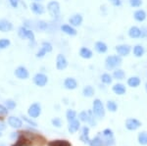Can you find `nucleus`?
Here are the masks:
<instances>
[{"label": "nucleus", "mask_w": 147, "mask_h": 146, "mask_svg": "<svg viewBox=\"0 0 147 146\" xmlns=\"http://www.w3.org/2000/svg\"><path fill=\"white\" fill-rule=\"evenodd\" d=\"M94 115H96L99 119H102L105 116V110H104V106L102 102L99 99H95L93 101V110H92Z\"/></svg>", "instance_id": "nucleus-3"}, {"label": "nucleus", "mask_w": 147, "mask_h": 146, "mask_svg": "<svg viewBox=\"0 0 147 146\" xmlns=\"http://www.w3.org/2000/svg\"><path fill=\"white\" fill-rule=\"evenodd\" d=\"M35 1H40V0H35Z\"/></svg>", "instance_id": "nucleus-51"}, {"label": "nucleus", "mask_w": 147, "mask_h": 146, "mask_svg": "<svg viewBox=\"0 0 147 146\" xmlns=\"http://www.w3.org/2000/svg\"><path fill=\"white\" fill-rule=\"evenodd\" d=\"M113 91L118 95H124V94L127 92V89H125V86L122 83H117L113 86Z\"/></svg>", "instance_id": "nucleus-21"}, {"label": "nucleus", "mask_w": 147, "mask_h": 146, "mask_svg": "<svg viewBox=\"0 0 147 146\" xmlns=\"http://www.w3.org/2000/svg\"><path fill=\"white\" fill-rule=\"evenodd\" d=\"M88 131H89L88 128L84 126V129H82V137H80V138H82V140H84V143H88V144H89L90 139H89V137H88Z\"/></svg>", "instance_id": "nucleus-28"}, {"label": "nucleus", "mask_w": 147, "mask_h": 146, "mask_svg": "<svg viewBox=\"0 0 147 146\" xmlns=\"http://www.w3.org/2000/svg\"><path fill=\"white\" fill-rule=\"evenodd\" d=\"M87 114H88V123L91 124V126H95L96 124V122L94 121V118H93V112L92 111H88L87 112Z\"/></svg>", "instance_id": "nucleus-36"}, {"label": "nucleus", "mask_w": 147, "mask_h": 146, "mask_svg": "<svg viewBox=\"0 0 147 146\" xmlns=\"http://www.w3.org/2000/svg\"><path fill=\"white\" fill-rule=\"evenodd\" d=\"M79 129H80V121L74 120V121L70 122V124H69V131L71 133H75L77 131H79Z\"/></svg>", "instance_id": "nucleus-23"}, {"label": "nucleus", "mask_w": 147, "mask_h": 146, "mask_svg": "<svg viewBox=\"0 0 147 146\" xmlns=\"http://www.w3.org/2000/svg\"><path fill=\"white\" fill-rule=\"evenodd\" d=\"M69 23L73 27H80L82 23V16L80 14H75L69 19Z\"/></svg>", "instance_id": "nucleus-10"}, {"label": "nucleus", "mask_w": 147, "mask_h": 146, "mask_svg": "<svg viewBox=\"0 0 147 146\" xmlns=\"http://www.w3.org/2000/svg\"><path fill=\"white\" fill-rule=\"evenodd\" d=\"M47 10H48L52 18H59V15H60V4L57 1L49 2L48 5H47Z\"/></svg>", "instance_id": "nucleus-2"}, {"label": "nucleus", "mask_w": 147, "mask_h": 146, "mask_svg": "<svg viewBox=\"0 0 147 146\" xmlns=\"http://www.w3.org/2000/svg\"><path fill=\"white\" fill-rule=\"evenodd\" d=\"M138 142L141 145H147V131H143V133H139Z\"/></svg>", "instance_id": "nucleus-29"}, {"label": "nucleus", "mask_w": 147, "mask_h": 146, "mask_svg": "<svg viewBox=\"0 0 147 146\" xmlns=\"http://www.w3.org/2000/svg\"><path fill=\"white\" fill-rule=\"evenodd\" d=\"M28 113L30 118H37L41 114V107H40L38 103H34V104L30 106Z\"/></svg>", "instance_id": "nucleus-4"}, {"label": "nucleus", "mask_w": 147, "mask_h": 146, "mask_svg": "<svg viewBox=\"0 0 147 146\" xmlns=\"http://www.w3.org/2000/svg\"><path fill=\"white\" fill-rule=\"evenodd\" d=\"M9 2L13 8H17L19 5V0H9Z\"/></svg>", "instance_id": "nucleus-46"}, {"label": "nucleus", "mask_w": 147, "mask_h": 146, "mask_svg": "<svg viewBox=\"0 0 147 146\" xmlns=\"http://www.w3.org/2000/svg\"><path fill=\"white\" fill-rule=\"evenodd\" d=\"M127 84L130 87H137L140 84V79L138 77H131L127 79Z\"/></svg>", "instance_id": "nucleus-24"}, {"label": "nucleus", "mask_w": 147, "mask_h": 146, "mask_svg": "<svg viewBox=\"0 0 147 146\" xmlns=\"http://www.w3.org/2000/svg\"><path fill=\"white\" fill-rule=\"evenodd\" d=\"M129 5L134 8H138L142 5V0H129Z\"/></svg>", "instance_id": "nucleus-35"}, {"label": "nucleus", "mask_w": 147, "mask_h": 146, "mask_svg": "<svg viewBox=\"0 0 147 146\" xmlns=\"http://www.w3.org/2000/svg\"><path fill=\"white\" fill-rule=\"evenodd\" d=\"M34 81L37 86H45L46 83L48 82V79L44 74H37L35 75V77H34Z\"/></svg>", "instance_id": "nucleus-9"}, {"label": "nucleus", "mask_w": 147, "mask_h": 146, "mask_svg": "<svg viewBox=\"0 0 147 146\" xmlns=\"http://www.w3.org/2000/svg\"><path fill=\"white\" fill-rule=\"evenodd\" d=\"M122 64V58L119 55H111L108 56L105 60V66L108 70H113L118 68Z\"/></svg>", "instance_id": "nucleus-1"}, {"label": "nucleus", "mask_w": 147, "mask_h": 146, "mask_svg": "<svg viewBox=\"0 0 147 146\" xmlns=\"http://www.w3.org/2000/svg\"><path fill=\"white\" fill-rule=\"evenodd\" d=\"M30 9L34 14H37V15L44 13V7L41 4H39L38 2H34V3L30 4Z\"/></svg>", "instance_id": "nucleus-17"}, {"label": "nucleus", "mask_w": 147, "mask_h": 146, "mask_svg": "<svg viewBox=\"0 0 147 146\" xmlns=\"http://www.w3.org/2000/svg\"><path fill=\"white\" fill-rule=\"evenodd\" d=\"M94 48H95V50L97 51V52L100 53V54L107 52V50H108L107 44L103 41H97L95 43V45H94Z\"/></svg>", "instance_id": "nucleus-19"}, {"label": "nucleus", "mask_w": 147, "mask_h": 146, "mask_svg": "<svg viewBox=\"0 0 147 146\" xmlns=\"http://www.w3.org/2000/svg\"><path fill=\"white\" fill-rule=\"evenodd\" d=\"M80 57L84 59H90L93 54H92V51L89 48H87V47H82L80 50Z\"/></svg>", "instance_id": "nucleus-22"}, {"label": "nucleus", "mask_w": 147, "mask_h": 146, "mask_svg": "<svg viewBox=\"0 0 147 146\" xmlns=\"http://www.w3.org/2000/svg\"><path fill=\"white\" fill-rule=\"evenodd\" d=\"M129 36L130 38H140L141 37V30L139 29L138 27H136V26H134V27H131L130 29L129 30Z\"/></svg>", "instance_id": "nucleus-12"}, {"label": "nucleus", "mask_w": 147, "mask_h": 146, "mask_svg": "<svg viewBox=\"0 0 147 146\" xmlns=\"http://www.w3.org/2000/svg\"><path fill=\"white\" fill-rule=\"evenodd\" d=\"M141 37H147V27L141 28Z\"/></svg>", "instance_id": "nucleus-47"}, {"label": "nucleus", "mask_w": 147, "mask_h": 146, "mask_svg": "<svg viewBox=\"0 0 147 146\" xmlns=\"http://www.w3.org/2000/svg\"><path fill=\"white\" fill-rule=\"evenodd\" d=\"M8 114V109L3 105H0V115L4 116V115H7Z\"/></svg>", "instance_id": "nucleus-44"}, {"label": "nucleus", "mask_w": 147, "mask_h": 146, "mask_svg": "<svg viewBox=\"0 0 147 146\" xmlns=\"http://www.w3.org/2000/svg\"><path fill=\"white\" fill-rule=\"evenodd\" d=\"M141 126V123L138 121V120L136 119H127V121H125V128L127 129H129V131H136L139 128V126Z\"/></svg>", "instance_id": "nucleus-6"}, {"label": "nucleus", "mask_w": 147, "mask_h": 146, "mask_svg": "<svg viewBox=\"0 0 147 146\" xmlns=\"http://www.w3.org/2000/svg\"><path fill=\"white\" fill-rule=\"evenodd\" d=\"M52 124H53V126H55L56 128H60V126H62V122H61V120L59 119V118H55V119L52 120Z\"/></svg>", "instance_id": "nucleus-42"}, {"label": "nucleus", "mask_w": 147, "mask_h": 146, "mask_svg": "<svg viewBox=\"0 0 147 146\" xmlns=\"http://www.w3.org/2000/svg\"><path fill=\"white\" fill-rule=\"evenodd\" d=\"M76 116H77V113L74 110H68L67 113H66V117H67V120L69 122H72L74 120H76Z\"/></svg>", "instance_id": "nucleus-33"}, {"label": "nucleus", "mask_w": 147, "mask_h": 146, "mask_svg": "<svg viewBox=\"0 0 147 146\" xmlns=\"http://www.w3.org/2000/svg\"><path fill=\"white\" fill-rule=\"evenodd\" d=\"M145 89H146V91H147V82H146V84H145Z\"/></svg>", "instance_id": "nucleus-49"}, {"label": "nucleus", "mask_w": 147, "mask_h": 146, "mask_svg": "<svg viewBox=\"0 0 147 146\" xmlns=\"http://www.w3.org/2000/svg\"><path fill=\"white\" fill-rule=\"evenodd\" d=\"M0 136H2V133H0Z\"/></svg>", "instance_id": "nucleus-50"}, {"label": "nucleus", "mask_w": 147, "mask_h": 146, "mask_svg": "<svg viewBox=\"0 0 147 146\" xmlns=\"http://www.w3.org/2000/svg\"><path fill=\"white\" fill-rule=\"evenodd\" d=\"M23 119H24V121H26L27 123H28V124H30V126H37L35 122L32 121V120H30V119H28V118H27V117H23Z\"/></svg>", "instance_id": "nucleus-45"}, {"label": "nucleus", "mask_w": 147, "mask_h": 146, "mask_svg": "<svg viewBox=\"0 0 147 146\" xmlns=\"http://www.w3.org/2000/svg\"><path fill=\"white\" fill-rule=\"evenodd\" d=\"M64 86H65V88L69 89V90H73V89L77 88L78 82L75 79H73V77H68V79H66L65 81H64Z\"/></svg>", "instance_id": "nucleus-13"}, {"label": "nucleus", "mask_w": 147, "mask_h": 146, "mask_svg": "<svg viewBox=\"0 0 147 146\" xmlns=\"http://www.w3.org/2000/svg\"><path fill=\"white\" fill-rule=\"evenodd\" d=\"M38 28L40 30H45L47 28H48V24L47 23H45L44 21H39L38 22Z\"/></svg>", "instance_id": "nucleus-41"}, {"label": "nucleus", "mask_w": 147, "mask_h": 146, "mask_svg": "<svg viewBox=\"0 0 147 146\" xmlns=\"http://www.w3.org/2000/svg\"><path fill=\"white\" fill-rule=\"evenodd\" d=\"M6 129V126L4 123H2V122H0V131H4V129Z\"/></svg>", "instance_id": "nucleus-48"}, {"label": "nucleus", "mask_w": 147, "mask_h": 146, "mask_svg": "<svg viewBox=\"0 0 147 146\" xmlns=\"http://www.w3.org/2000/svg\"><path fill=\"white\" fill-rule=\"evenodd\" d=\"M13 29V25L7 20H0V32H10V30Z\"/></svg>", "instance_id": "nucleus-14"}, {"label": "nucleus", "mask_w": 147, "mask_h": 146, "mask_svg": "<svg viewBox=\"0 0 147 146\" xmlns=\"http://www.w3.org/2000/svg\"><path fill=\"white\" fill-rule=\"evenodd\" d=\"M101 81L103 83H105V84H110L111 82H112L113 79L109 74H103L101 76Z\"/></svg>", "instance_id": "nucleus-32"}, {"label": "nucleus", "mask_w": 147, "mask_h": 146, "mask_svg": "<svg viewBox=\"0 0 147 146\" xmlns=\"http://www.w3.org/2000/svg\"><path fill=\"white\" fill-rule=\"evenodd\" d=\"M68 66V61L66 57L62 54H59L58 56H57V59H56V67L58 70L62 71L64 69H66Z\"/></svg>", "instance_id": "nucleus-8"}, {"label": "nucleus", "mask_w": 147, "mask_h": 146, "mask_svg": "<svg viewBox=\"0 0 147 146\" xmlns=\"http://www.w3.org/2000/svg\"><path fill=\"white\" fill-rule=\"evenodd\" d=\"M110 3L115 7H120L122 5V0H109Z\"/></svg>", "instance_id": "nucleus-43"}, {"label": "nucleus", "mask_w": 147, "mask_h": 146, "mask_svg": "<svg viewBox=\"0 0 147 146\" xmlns=\"http://www.w3.org/2000/svg\"><path fill=\"white\" fill-rule=\"evenodd\" d=\"M48 146H71L67 140H54L49 143Z\"/></svg>", "instance_id": "nucleus-27"}, {"label": "nucleus", "mask_w": 147, "mask_h": 146, "mask_svg": "<svg viewBox=\"0 0 147 146\" xmlns=\"http://www.w3.org/2000/svg\"><path fill=\"white\" fill-rule=\"evenodd\" d=\"M125 76V72L121 69H116L113 73V77H114V79H124Z\"/></svg>", "instance_id": "nucleus-26"}, {"label": "nucleus", "mask_w": 147, "mask_h": 146, "mask_svg": "<svg viewBox=\"0 0 147 146\" xmlns=\"http://www.w3.org/2000/svg\"><path fill=\"white\" fill-rule=\"evenodd\" d=\"M103 140L101 139L100 137H95L94 139L90 140V142H89V145L90 146H103Z\"/></svg>", "instance_id": "nucleus-31"}, {"label": "nucleus", "mask_w": 147, "mask_h": 146, "mask_svg": "<svg viewBox=\"0 0 147 146\" xmlns=\"http://www.w3.org/2000/svg\"><path fill=\"white\" fill-rule=\"evenodd\" d=\"M41 48H43L47 53L51 52V51H52V45H51L50 43H49V42H43V43H42V47H41Z\"/></svg>", "instance_id": "nucleus-39"}, {"label": "nucleus", "mask_w": 147, "mask_h": 146, "mask_svg": "<svg viewBox=\"0 0 147 146\" xmlns=\"http://www.w3.org/2000/svg\"><path fill=\"white\" fill-rule=\"evenodd\" d=\"M146 17H147L146 12L144 10H142V9H138V10H136L134 13V18L137 22H140V23L143 22V21H145Z\"/></svg>", "instance_id": "nucleus-15"}, {"label": "nucleus", "mask_w": 147, "mask_h": 146, "mask_svg": "<svg viewBox=\"0 0 147 146\" xmlns=\"http://www.w3.org/2000/svg\"><path fill=\"white\" fill-rule=\"evenodd\" d=\"M18 34H19V35H20V37H22V38H28L30 41L34 40V32H32V30L24 28V27L19 29Z\"/></svg>", "instance_id": "nucleus-5"}, {"label": "nucleus", "mask_w": 147, "mask_h": 146, "mask_svg": "<svg viewBox=\"0 0 147 146\" xmlns=\"http://www.w3.org/2000/svg\"><path fill=\"white\" fill-rule=\"evenodd\" d=\"M103 136L105 138H110V137H113V131H111V129H105V131H103Z\"/></svg>", "instance_id": "nucleus-40"}, {"label": "nucleus", "mask_w": 147, "mask_h": 146, "mask_svg": "<svg viewBox=\"0 0 147 146\" xmlns=\"http://www.w3.org/2000/svg\"><path fill=\"white\" fill-rule=\"evenodd\" d=\"M132 52H134V55L136 56V57L140 58L144 55V53H145V49H144V47L142 46L141 44H136V45L134 47V49H132Z\"/></svg>", "instance_id": "nucleus-20"}, {"label": "nucleus", "mask_w": 147, "mask_h": 146, "mask_svg": "<svg viewBox=\"0 0 147 146\" xmlns=\"http://www.w3.org/2000/svg\"><path fill=\"white\" fill-rule=\"evenodd\" d=\"M61 30H62V32H64L66 34H68V35H76L77 34V30H76L75 28L71 25H67V24H66V25H62L61 26Z\"/></svg>", "instance_id": "nucleus-18"}, {"label": "nucleus", "mask_w": 147, "mask_h": 146, "mask_svg": "<svg viewBox=\"0 0 147 146\" xmlns=\"http://www.w3.org/2000/svg\"><path fill=\"white\" fill-rule=\"evenodd\" d=\"M115 49L119 56H127L130 53V50H131L130 46L127 45V44H120V45L116 46Z\"/></svg>", "instance_id": "nucleus-7"}, {"label": "nucleus", "mask_w": 147, "mask_h": 146, "mask_svg": "<svg viewBox=\"0 0 147 146\" xmlns=\"http://www.w3.org/2000/svg\"><path fill=\"white\" fill-rule=\"evenodd\" d=\"M107 108H108V110L109 111H111V112H116L117 111V109H118V105H117V103L115 102V101H108L107 102Z\"/></svg>", "instance_id": "nucleus-30"}, {"label": "nucleus", "mask_w": 147, "mask_h": 146, "mask_svg": "<svg viewBox=\"0 0 147 146\" xmlns=\"http://www.w3.org/2000/svg\"><path fill=\"white\" fill-rule=\"evenodd\" d=\"M82 94H84V96H85V97H92L94 94V88L90 85L85 86L84 90H82Z\"/></svg>", "instance_id": "nucleus-25"}, {"label": "nucleus", "mask_w": 147, "mask_h": 146, "mask_svg": "<svg viewBox=\"0 0 147 146\" xmlns=\"http://www.w3.org/2000/svg\"><path fill=\"white\" fill-rule=\"evenodd\" d=\"M79 118H80V121L82 122H87L88 121V114L87 112H82L79 115Z\"/></svg>", "instance_id": "nucleus-37"}, {"label": "nucleus", "mask_w": 147, "mask_h": 146, "mask_svg": "<svg viewBox=\"0 0 147 146\" xmlns=\"http://www.w3.org/2000/svg\"><path fill=\"white\" fill-rule=\"evenodd\" d=\"M5 105H6V108L9 110H12L16 107V102H14L13 100H7L5 102Z\"/></svg>", "instance_id": "nucleus-38"}, {"label": "nucleus", "mask_w": 147, "mask_h": 146, "mask_svg": "<svg viewBox=\"0 0 147 146\" xmlns=\"http://www.w3.org/2000/svg\"><path fill=\"white\" fill-rule=\"evenodd\" d=\"M10 45V40L6 38L0 39V49H5Z\"/></svg>", "instance_id": "nucleus-34"}, {"label": "nucleus", "mask_w": 147, "mask_h": 146, "mask_svg": "<svg viewBox=\"0 0 147 146\" xmlns=\"http://www.w3.org/2000/svg\"><path fill=\"white\" fill-rule=\"evenodd\" d=\"M8 124L14 129H20V128H22V126H23L22 121H21V120L17 117H10L9 118Z\"/></svg>", "instance_id": "nucleus-16"}, {"label": "nucleus", "mask_w": 147, "mask_h": 146, "mask_svg": "<svg viewBox=\"0 0 147 146\" xmlns=\"http://www.w3.org/2000/svg\"><path fill=\"white\" fill-rule=\"evenodd\" d=\"M15 76L20 79H27L28 77V72L25 67H19L15 71Z\"/></svg>", "instance_id": "nucleus-11"}]
</instances>
